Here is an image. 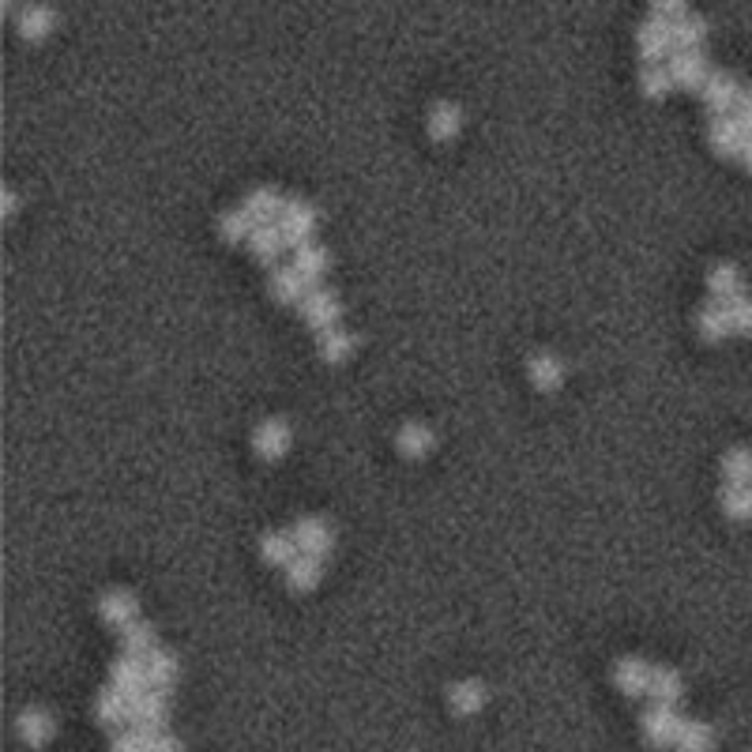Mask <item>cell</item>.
<instances>
[{
	"label": "cell",
	"mask_w": 752,
	"mask_h": 752,
	"mask_svg": "<svg viewBox=\"0 0 752 752\" xmlns=\"http://www.w3.org/2000/svg\"><path fill=\"white\" fill-rule=\"evenodd\" d=\"M651 674H655V666H647L636 655H625L613 666V685L625 692V696H643V692L651 689Z\"/></svg>",
	"instance_id": "4fadbf2b"
},
{
	"label": "cell",
	"mask_w": 752,
	"mask_h": 752,
	"mask_svg": "<svg viewBox=\"0 0 752 752\" xmlns=\"http://www.w3.org/2000/svg\"><path fill=\"white\" fill-rule=\"evenodd\" d=\"M151 752H181V741L162 734V737H155V749H151Z\"/></svg>",
	"instance_id": "7bdbcfd3"
},
{
	"label": "cell",
	"mask_w": 752,
	"mask_h": 752,
	"mask_svg": "<svg viewBox=\"0 0 752 752\" xmlns=\"http://www.w3.org/2000/svg\"><path fill=\"white\" fill-rule=\"evenodd\" d=\"M290 440H294L290 425L282 422V418H267V422H260L252 429V452L260 455V459H282V455L290 452Z\"/></svg>",
	"instance_id": "9c48e42d"
},
{
	"label": "cell",
	"mask_w": 752,
	"mask_h": 752,
	"mask_svg": "<svg viewBox=\"0 0 752 752\" xmlns=\"http://www.w3.org/2000/svg\"><path fill=\"white\" fill-rule=\"evenodd\" d=\"M320 576H324V561L320 557H309V553H301L298 561L286 568V583H290V591H313L316 583H320Z\"/></svg>",
	"instance_id": "4316f807"
},
{
	"label": "cell",
	"mask_w": 752,
	"mask_h": 752,
	"mask_svg": "<svg viewBox=\"0 0 752 752\" xmlns=\"http://www.w3.org/2000/svg\"><path fill=\"white\" fill-rule=\"evenodd\" d=\"M309 290H313V286L301 279V271L294 264L275 267V271L267 275V294H271L275 301H282V305H301Z\"/></svg>",
	"instance_id": "7c38bea8"
},
{
	"label": "cell",
	"mask_w": 752,
	"mask_h": 752,
	"mask_svg": "<svg viewBox=\"0 0 752 752\" xmlns=\"http://www.w3.org/2000/svg\"><path fill=\"white\" fill-rule=\"evenodd\" d=\"M741 162H745V170L752 173V136H749V143H745V151H741Z\"/></svg>",
	"instance_id": "f6af8a7d"
},
{
	"label": "cell",
	"mask_w": 752,
	"mask_h": 752,
	"mask_svg": "<svg viewBox=\"0 0 752 752\" xmlns=\"http://www.w3.org/2000/svg\"><path fill=\"white\" fill-rule=\"evenodd\" d=\"M489 700V692L482 681H474V677H463V681H455L452 689H448V707H452L455 715H474V711H482Z\"/></svg>",
	"instance_id": "ac0fdd59"
},
{
	"label": "cell",
	"mask_w": 752,
	"mask_h": 752,
	"mask_svg": "<svg viewBox=\"0 0 752 752\" xmlns=\"http://www.w3.org/2000/svg\"><path fill=\"white\" fill-rule=\"evenodd\" d=\"M252 230H256V222L245 215V207H230V211H222L219 215V237L222 241H230V245L252 237Z\"/></svg>",
	"instance_id": "d590c367"
},
{
	"label": "cell",
	"mask_w": 752,
	"mask_h": 752,
	"mask_svg": "<svg viewBox=\"0 0 752 752\" xmlns=\"http://www.w3.org/2000/svg\"><path fill=\"white\" fill-rule=\"evenodd\" d=\"M670 76H674V87H685V91H704L707 79H711V68H707L704 49H689V53H674L670 57Z\"/></svg>",
	"instance_id": "8992f818"
},
{
	"label": "cell",
	"mask_w": 752,
	"mask_h": 752,
	"mask_svg": "<svg viewBox=\"0 0 752 752\" xmlns=\"http://www.w3.org/2000/svg\"><path fill=\"white\" fill-rule=\"evenodd\" d=\"M166 719H170L166 692L147 689L143 696H136V700H132V722H136V730H143V734L162 737V730H166Z\"/></svg>",
	"instance_id": "3957f363"
},
{
	"label": "cell",
	"mask_w": 752,
	"mask_h": 752,
	"mask_svg": "<svg viewBox=\"0 0 752 752\" xmlns=\"http://www.w3.org/2000/svg\"><path fill=\"white\" fill-rule=\"evenodd\" d=\"M294 538H298V549L301 553H309V557H324L331 549V527H328V519H320V516H305L294 523Z\"/></svg>",
	"instance_id": "9a60e30c"
},
{
	"label": "cell",
	"mask_w": 752,
	"mask_h": 752,
	"mask_svg": "<svg viewBox=\"0 0 752 752\" xmlns=\"http://www.w3.org/2000/svg\"><path fill=\"white\" fill-rule=\"evenodd\" d=\"M433 444H437V437H433V429L422 422H407L399 433H395V448L407 455V459H422V455L433 452Z\"/></svg>",
	"instance_id": "ffe728a7"
},
{
	"label": "cell",
	"mask_w": 752,
	"mask_h": 752,
	"mask_svg": "<svg viewBox=\"0 0 752 752\" xmlns=\"http://www.w3.org/2000/svg\"><path fill=\"white\" fill-rule=\"evenodd\" d=\"M677 752H711L715 749V730L707 726V722H685L681 726V734H677Z\"/></svg>",
	"instance_id": "e575fe53"
},
{
	"label": "cell",
	"mask_w": 752,
	"mask_h": 752,
	"mask_svg": "<svg viewBox=\"0 0 752 752\" xmlns=\"http://www.w3.org/2000/svg\"><path fill=\"white\" fill-rule=\"evenodd\" d=\"M298 309H301V320H305L309 328H316V331L339 328V313H343V305H339V298H335L331 290H324V286H313Z\"/></svg>",
	"instance_id": "7a4b0ae2"
},
{
	"label": "cell",
	"mask_w": 752,
	"mask_h": 752,
	"mask_svg": "<svg viewBox=\"0 0 752 752\" xmlns=\"http://www.w3.org/2000/svg\"><path fill=\"white\" fill-rule=\"evenodd\" d=\"M275 226H279V234L286 245L301 249V245H309V237H313V230H316V207L305 204V200H286L282 219L275 222Z\"/></svg>",
	"instance_id": "6da1fadb"
},
{
	"label": "cell",
	"mask_w": 752,
	"mask_h": 752,
	"mask_svg": "<svg viewBox=\"0 0 752 752\" xmlns=\"http://www.w3.org/2000/svg\"><path fill=\"white\" fill-rule=\"evenodd\" d=\"M260 553H264L267 564H286V568L301 557L298 538H294V534H286V531H267L264 542H260Z\"/></svg>",
	"instance_id": "d4e9b609"
},
{
	"label": "cell",
	"mask_w": 752,
	"mask_h": 752,
	"mask_svg": "<svg viewBox=\"0 0 752 752\" xmlns=\"http://www.w3.org/2000/svg\"><path fill=\"white\" fill-rule=\"evenodd\" d=\"M110 685H113V689L125 692L128 700H136V696H143V692L151 689V681H147V658L121 655V658H117V662L110 666Z\"/></svg>",
	"instance_id": "30bf717a"
},
{
	"label": "cell",
	"mask_w": 752,
	"mask_h": 752,
	"mask_svg": "<svg viewBox=\"0 0 752 752\" xmlns=\"http://www.w3.org/2000/svg\"><path fill=\"white\" fill-rule=\"evenodd\" d=\"M745 279H741V267L737 264H715L711 271H707V290H711V298L715 301H734L741 298L745 290Z\"/></svg>",
	"instance_id": "d6986e66"
},
{
	"label": "cell",
	"mask_w": 752,
	"mask_h": 752,
	"mask_svg": "<svg viewBox=\"0 0 752 752\" xmlns=\"http://www.w3.org/2000/svg\"><path fill=\"white\" fill-rule=\"evenodd\" d=\"M726 305V313H730V320H734V331L737 335H752V298H734V301H722Z\"/></svg>",
	"instance_id": "ab89813d"
},
{
	"label": "cell",
	"mask_w": 752,
	"mask_h": 752,
	"mask_svg": "<svg viewBox=\"0 0 752 752\" xmlns=\"http://www.w3.org/2000/svg\"><path fill=\"white\" fill-rule=\"evenodd\" d=\"M249 245H252V256H256L260 264H275L286 241H282L279 226H256L249 237Z\"/></svg>",
	"instance_id": "836d02e7"
},
{
	"label": "cell",
	"mask_w": 752,
	"mask_h": 752,
	"mask_svg": "<svg viewBox=\"0 0 752 752\" xmlns=\"http://www.w3.org/2000/svg\"><path fill=\"white\" fill-rule=\"evenodd\" d=\"M681 726H685V719H677V711L666 704H655L647 715H643V737H647V745H655V749L677 745Z\"/></svg>",
	"instance_id": "ba28073f"
},
{
	"label": "cell",
	"mask_w": 752,
	"mask_h": 752,
	"mask_svg": "<svg viewBox=\"0 0 752 752\" xmlns=\"http://www.w3.org/2000/svg\"><path fill=\"white\" fill-rule=\"evenodd\" d=\"M651 696H655L658 704L674 707L681 696H685V681H681V674L677 670H670V666H655V674H651Z\"/></svg>",
	"instance_id": "f1b7e54d"
},
{
	"label": "cell",
	"mask_w": 752,
	"mask_h": 752,
	"mask_svg": "<svg viewBox=\"0 0 752 752\" xmlns=\"http://www.w3.org/2000/svg\"><path fill=\"white\" fill-rule=\"evenodd\" d=\"M651 12H655V19H662V23H677V19L689 16V8H685L681 0H658Z\"/></svg>",
	"instance_id": "60d3db41"
},
{
	"label": "cell",
	"mask_w": 752,
	"mask_h": 752,
	"mask_svg": "<svg viewBox=\"0 0 752 752\" xmlns=\"http://www.w3.org/2000/svg\"><path fill=\"white\" fill-rule=\"evenodd\" d=\"M527 376H531V384L538 388V392H557V388L564 384V365L557 354L534 350L531 361H527Z\"/></svg>",
	"instance_id": "2e32d148"
},
{
	"label": "cell",
	"mask_w": 752,
	"mask_h": 752,
	"mask_svg": "<svg viewBox=\"0 0 752 752\" xmlns=\"http://www.w3.org/2000/svg\"><path fill=\"white\" fill-rule=\"evenodd\" d=\"M670 87H674V76H670L666 64H643L640 68V91L647 98H666Z\"/></svg>",
	"instance_id": "8d00e7d4"
},
{
	"label": "cell",
	"mask_w": 752,
	"mask_h": 752,
	"mask_svg": "<svg viewBox=\"0 0 752 752\" xmlns=\"http://www.w3.org/2000/svg\"><path fill=\"white\" fill-rule=\"evenodd\" d=\"M98 617L110 628L125 632L128 625L140 621V598L132 595V591H125V587H113V591H106V595L98 598Z\"/></svg>",
	"instance_id": "277c9868"
},
{
	"label": "cell",
	"mask_w": 752,
	"mask_h": 752,
	"mask_svg": "<svg viewBox=\"0 0 752 752\" xmlns=\"http://www.w3.org/2000/svg\"><path fill=\"white\" fill-rule=\"evenodd\" d=\"M16 730H19V737H23L27 745H46L49 737H53V730H57V722H53V715H49V711L31 707V711H23V715L16 719Z\"/></svg>",
	"instance_id": "603a6c76"
},
{
	"label": "cell",
	"mask_w": 752,
	"mask_h": 752,
	"mask_svg": "<svg viewBox=\"0 0 752 752\" xmlns=\"http://www.w3.org/2000/svg\"><path fill=\"white\" fill-rule=\"evenodd\" d=\"M151 749H155V737L143 734V730H121L110 745V752H151Z\"/></svg>",
	"instance_id": "f35d334b"
},
{
	"label": "cell",
	"mask_w": 752,
	"mask_h": 752,
	"mask_svg": "<svg viewBox=\"0 0 752 752\" xmlns=\"http://www.w3.org/2000/svg\"><path fill=\"white\" fill-rule=\"evenodd\" d=\"M700 94H704L707 110L715 113V117H730V110H737L741 98H745L737 76H730V72H711V79H707V87Z\"/></svg>",
	"instance_id": "52a82bcc"
},
{
	"label": "cell",
	"mask_w": 752,
	"mask_h": 752,
	"mask_svg": "<svg viewBox=\"0 0 752 752\" xmlns=\"http://www.w3.org/2000/svg\"><path fill=\"white\" fill-rule=\"evenodd\" d=\"M16 207H19L16 192H12V188H4V215H8V219H12V215H16Z\"/></svg>",
	"instance_id": "ee69618b"
},
{
	"label": "cell",
	"mask_w": 752,
	"mask_h": 752,
	"mask_svg": "<svg viewBox=\"0 0 752 752\" xmlns=\"http://www.w3.org/2000/svg\"><path fill=\"white\" fill-rule=\"evenodd\" d=\"M737 121H741V128L752 136V91H745V98H741V106H737Z\"/></svg>",
	"instance_id": "b9f144b4"
},
{
	"label": "cell",
	"mask_w": 752,
	"mask_h": 752,
	"mask_svg": "<svg viewBox=\"0 0 752 752\" xmlns=\"http://www.w3.org/2000/svg\"><path fill=\"white\" fill-rule=\"evenodd\" d=\"M245 215H249L256 226H275V222L282 219V207H286V200H282L279 192L275 188H267V185H260V188H252L249 196H245Z\"/></svg>",
	"instance_id": "5bb4252c"
},
{
	"label": "cell",
	"mask_w": 752,
	"mask_h": 752,
	"mask_svg": "<svg viewBox=\"0 0 752 752\" xmlns=\"http://www.w3.org/2000/svg\"><path fill=\"white\" fill-rule=\"evenodd\" d=\"M636 46H640L647 64H662L666 53H674V23L643 19L640 27H636Z\"/></svg>",
	"instance_id": "5b68a950"
},
{
	"label": "cell",
	"mask_w": 752,
	"mask_h": 752,
	"mask_svg": "<svg viewBox=\"0 0 752 752\" xmlns=\"http://www.w3.org/2000/svg\"><path fill=\"white\" fill-rule=\"evenodd\" d=\"M459 128H463V110H459L455 102H437V106L429 110V136L437 143L455 140Z\"/></svg>",
	"instance_id": "7402d4cb"
},
{
	"label": "cell",
	"mask_w": 752,
	"mask_h": 752,
	"mask_svg": "<svg viewBox=\"0 0 752 752\" xmlns=\"http://www.w3.org/2000/svg\"><path fill=\"white\" fill-rule=\"evenodd\" d=\"M696 331L704 335L707 343H722L726 335H734V320H730V313H726V305L722 301H707V305H700V313H696Z\"/></svg>",
	"instance_id": "e0dca14e"
},
{
	"label": "cell",
	"mask_w": 752,
	"mask_h": 752,
	"mask_svg": "<svg viewBox=\"0 0 752 752\" xmlns=\"http://www.w3.org/2000/svg\"><path fill=\"white\" fill-rule=\"evenodd\" d=\"M177 677H181V662H177V655L158 647L155 655L147 658V681H151V689H158V692L173 689Z\"/></svg>",
	"instance_id": "cb8c5ba5"
},
{
	"label": "cell",
	"mask_w": 752,
	"mask_h": 752,
	"mask_svg": "<svg viewBox=\"0 0 752 752\" xmlns=\"http://www.w3.org/2000/svg\"><path fill=\"white\" fill-rule=\"evenodd\" d=\"M316 346H320V358L328 361V365H339V361H346L350 354H354L358 339L343 328H331V331H320V343Z\"/></svg>",
	"instance_id": "1f68e13d"
},
{
	"label": "cell",
	"mask_w": 752,
	"mask_h": 752,
	"mask_svg": "<svg viewBox=\"0 0 752 752\" xmlns=\"http://www.w3.org/2000/svg\"><path fill=\"white\" fill-rule=\"evenodd\" d=\"M94 715L106 722V726H121V722H132V700H128L121 689H102L98 700H94Z\"/></svg>",
	"instance_id": "44dd1931"
},
{
	"label": "cell",
	"mask_w": 752,
	"mask_h": 752,
	"mask_svg": "<svg viewBox=\"0 0 752 752\" xmlns=\"http://www.w3.org/2000/svg\"><path fill=\"white\" fill-rule=\"evenodd\" d=\"M328 264H331L328 249H324V245H313V241H309V245H301L298 256H294V267H298L301 279L309 282V286H316V282L324 279Z\"/></svg>",
	"instance_id": "83f0119b"
},
{
	"label": "cell",
	"mask_w": 752,
	"mask_h": 752,
	"mask_svg": "<svg viewBox=\"0 0 752 752\" xmlns=\"http://www.w3.org/2000/svg\"><path fill=\"white\" fill-rule=\"evenodd\" d=\"M707 140H711V147H715V155L741 158L745 143H749V132L741 128L737 117H715V121H711V132H707Z\"/></svg>",
	"instance_id": "8fae6325"
},
{
	"label": "cell",
	"mask_w": 752,
	"mask_h": 752,
	"mask_svg": "<svg viewBox=\"0 0 752 752\" xmlns=\"http://www.w3.org/2000/svg\"><path fill=\"white\" fill-rule=\"evenodd\" d=\"M53 27H57V12H53V8H46V4H31V8H23V12H19V34H23V38H31V42L46 38Z\"/></svg>",
	"instance_id": "484cf974"
},
{
	"label": "cell",
	"mask_w": 752,
	"mask_h": 752,
	"mask_svg": "<svg viewBox=\"0 0 752 752\" xmlns=\"http://www.w3.org/2000/svg\"><path fill=\"white\" fill-rule=\"evenodd\" d=\"M719 467L726 486H752V448H730Z\"/></svg>",
	"instance_id": "f546056e"
},
{
	"label": "cell",
	"mask_w": 752,
	"mask_h": 752,
	"mask_svg": "<svg viewBox=\"0 0 752 752\" xmlns=\"http://www.w3.org/2000/svg\"><path fill=\"white\" fill-rule=\"evenodd\" d=\"M121 643H125V655L151 658L158 651L155 625H147V621H136V625H128L125 632H121Z\"/></svg>",
	"instance_id": "d6a6232c"
},
{
	"label": "cell",
	"mask_w": 752,
	"mask_h": 752,
	"mask_svg": "<svg viewBox=\"0 0 752 752\" xmlns=\"http://www.w3.org/2000/svg\"><path fill=\"white\" fill-rule=\"evenodd\" d=\"M707 42V19L704 16H685L674 23V53H689V49H700Z\"/></svg>",
	"instance_id": "4dcf8cb0"
},
{
	"label": "cell",
	"mask_w": 752,
	"mask_h": 752,
	"mask_svg": "<svg viewBox=\"0 0 752 752\" xmlns=\"http://www.w3.org/2000/svg\"><path fill=\"white\" fill-rule=\"evenodd\" d=\"M719 504L730 519H752V486H726L719 493Z\"/></svg>",
	"instance_id": "74e56055"
}]
</instances>
